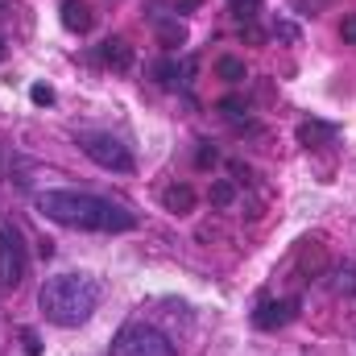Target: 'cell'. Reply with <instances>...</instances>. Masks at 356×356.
<instances>
[{
  "label": "cell",
  "mask_w": 356,
  "mask_h": 356,
  "mask_svg": "<svg viewBox=\"0 0 356 356\" xmlns=\"http://www.w3.org/2000/svg\"><path fill=\"white\" fill-rule=\"evenodd\" d=\"M216 75H220L224 83H241V79H245V63H241V58H220V63H216Z\"/></svg>",
  "instance_id": "7c38bea8"
},
{
  "label": "cell",
  "mask_w": 356,
  "mask_h": 356,
  "mask_svg": "<svg viewBox=\"0 0 356 356\" xmlns=\"http://www.w3.org/2000/svg\"><path fill=\"white\" fill-rule=\"evenodd\" d=\"M63 25L71 33H88L91 25H95V13H91L88 0H63Z\"/></svg>",
  "instance_id": "52a82bcc"
},
{
  "label": "cell",
  "mask_w": 356,
  "mask_h": 356,
  "mask_svg": "<svg viewBox=\"0 0 356 356\" xmlns=\"http://www.w3.org/2000/svg\"><path fill=\"white\" fill-rule=\"evenodd\" d=\"M29 99H33V104H54V88H46V83H38V88L29 91Z\"/></svg>",
  "instance_id": "2e32d148"
},
{
  "label": "cell",
  "mask_w": 356,
  "mask_h": 356,
  "mask_svg": "<svg viewBox=\"0 0 356 356\" xmlns=\"http://www.w3.org/2000/svg\"><path fill=\"white\" fill-rule=\"evenodd\" d=\"M38 307L50 323L58 327H79L88 323L91 311L99 307V282L88 273H54L38 290Z\"/></svg>",
  "instance_id": "7a4b0ae2"
},
{
  "label": "cell",
  "mask_w": 356,
  "mask_h": 356,
  "mask_svg": "<svg viewBox=\"0 0 356 356\" xmlns=\"http://www.w3.org/2000/svg\"><path fill=\"white\" fill-rule=\"evenodd\" d=\"M21 340H25V353H29V356L42 353V344H38V336H33V332H21Z\"/></svg>",
  "instance_id": "ac0fdd59"
},
{
  "label": "cell",
  "mask_w": 356,
  "mask_h": 356,
  "mask_svg": "<svg viewBox=\"0 0 356 356\" xmlns=\"http://www.w3.org/2000/svg\"><path fill=\"white\" fill-rule=\"evenodd\" d=\"M99 58H104L112 71H129V67H133V50H129L124 38H108V42L99 46Z\"/></svg>",
  "instance_id": "ba28073f"
},
{
  "label": "cell",
  "mask_w": 356,
  "mask_h": 356,
  "mask_svg": "<svg viewBox=\"0 0 356 356\" xmlns=\"http://www.w3.org/2000/svg\"><path fill=\"white\" fill-rule=\"evenodd\" d=\"M298 315V298H261L257 302V311H253V323L261 327V332H273V327H286L290 319Z\"/></svg>",
  "instance_id": "8992f818"
},
{
  "label": "cell",
  "mask_w": 356,
  "mask_h": 356,
  "mask_svg": "<svg viewBox=\"0 0 356 356\" xmlns=\"http://www.w3.org/2000/svg\"><path fill=\"white\" fill-rule=\"evenodd\" d=\"M158 42L162 46H182L186 42V25L178 17H158Z\"/></svg>",
  "instance_id": "30bf717a"
},
{
  "label": "cell",
  "mask_w": 356,
  "mask_h": 356,
  "mask_svg": "<svg viewBox=\"0 0 356 356\" xmlns=\"http://www.w3.org/2000/svg\"><path fill=\"white\" fill-rule=\"evenodd\" d=\"M232 13H236L241 21H253V17L261 13V0H232Z\"/></svg>",
  "instance_id": "5bb4252c"
},
{
  "label": "cell",
  "mask_w": 356,
  "mask_h": 356,
  "mask_svg": "<svg viewBox=\"0 0 356 356\" xmlns=\"http://www.w3.org/2000/svg\"><path fill=\"white\" fill-rule=\"evenodd\" d=\"M112 356H175V340L154 323H124L112 336Z\"/></svg>",
  "instance_id": "3957f363"
},
{
  "label": "cell",
  "mask_w": 356,
  "mask_h": 356,
  "mask_svg": "<svg viewBox=\"0 0 356 356\" xmlns=\"http://www.w3.org/2000/svg\"><path fill=\"white\" fill-rule=\"evenodd\" d=\"M154 75H158V83H162V88H175V83H178V67H175V63H158V67H154Z\"/></svg>",
  "instance_id": "9a60e30c"
},
{
  "label": "cell",
  "mask_w": 356,
  "mask_h": 356,
  "mask_svg": "<svg viewBox=\"0 0 356 356\" xmlns=\"http://www.w3.org/2000/svg\"><path fill=\"white\" fill-rule=\"evenodd\" d=\"M162 207H166V211H175V216H186V211L195 207V191H191L186 182L166 186V191H162Z\"/></svg>",
  "instance_id": "9c48e42d"
},
{
  "label": "cell",
  "mask_w": 356,
  "mask_h": 356,
  "mask_svg": "<svg viewBox=\"0 0 356 356\" xmlns=\"http://www.w3.org/2000/svg\"><path fill=\"white\" fill-rule=\"evenodd\" d=\"M332 137H336V129H332V124H319V120H307V124L298 129V141H302L307 149H315L319 141H332Z\"/></svg>",
  "instance_id": "8fae6325"
},
{
  "label": "cell",
  "mask_w": 356,
  "mask_h": 356,
  "mask_svg": "<svg viewBox=\"0 0 356 356\" xmlns=\"http://www.w3.org/2000/svg\"><path fill=\"white\" fill-rule=\"evenodd\" d=\"M232 199H236V186H232V182H216V186H211V203H216V207H228Z\"/></svg>",
  "instance_id": "4fadbf2b"
},
{
  "label": "cell",
  "mask_w": 356,
  "mask_h": 356,
  "mask_svg": "<svg viewBox=\"0 0 356 356\" xmlns=\"http://www.w3.org/2000/svg\"><path fill=\"white\" fill-rule=\"evenodd\" d=\"M211 162H216V149L203 145V149H199V166H211Z\"/></svg>",
  "instance_id": "d6986e66"
},
{
  "label": "cell",
  "mask_w": 356,
  "mask_h": 356,
  "mask_svg": "<svg viewBox=\"0 0 356 356\" xmlns=\"http://www.w3.org/2000/svg\"><path fill=\"white\" fill-rule=\"evenodd\" d=\"M25 269H29L25 236H21L13 224H4V228H0V290H4V294L17 290V286L25 282Z\"/></svg>",
  "instance_id": "5b68a950"
},
{
  "label": "cell",
  "mask_w": 356,
  "mask_h": 356,
  "mask_svg": "<svg viewBox=\"0 0 356 356\" xmlns=\"http://www.w3.org/2000/svg\"><path fill=\"white\" fill-rule=\"evenodd\" d=\"M38 211L63 228H83V232H129L137 224L133 211L88 191H46L38 195Z\"/></svg>",
  "instance_id": "6da1fadb"
},
{
  "label": "cell",
  "mask_w": 356,
  "mask_h": 356,
  "mask_svg": "<svg viewBox=\"0 0 356 356\" xmlns=\"http://www.w3.org/2000/svg\"><path fill=\"white\" fill-rule=\"evenodd\" d=\"M340 33H344V42H356V13H353V17H344Z\"/></svg>",
  "instance_id": "e0dca14e"
},
{
  "label": "cell",
  "mask_w": 356,
  "mask_h": 356,
  "mask_svg": "<svg viewBox=\"0 0 356 356\" xmlns=\"http://www.w3.org/2000/svg\"><path fill=\"white\" fill-rule=\"evenodd\" d=\"M79 145H83V154H88L95 166H104V170H116V175H129L137 162H133V149L120 141V137H112V133H83L79 137Z\"/></svg>",
  "instance_id": "277c9868"
},
{
  "label": "cell",
  "mask_w": 356,
  "mask_h": 356,
  "mask_svg": "<svg viewBox=\"0 0 356 356\" xmlns=\"http://www.w3.org/2000/svg\"><path fill=\"white\" fill-rule=\"evenodd\" d=\"M0 58H4V46H0Z\"/></svg>",
  "instance_id": "ffe728a7"
}]
</instances>
